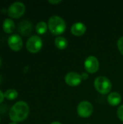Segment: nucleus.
<instances>
[{
    "instance_id": "obj_8",
    "label": "nucleus",
    "mask_w": 123,
    "mask_h": 124,
    "mask_svg": "<svg viewBox=\"0 0 123 124\" xmlns=\"http://www.w3.org/2000/svg\"><path fill=\"white\" fill-rule=\"evenodd\" d=\"M7 43L9 48L13 51H16V52L20 51L22 48V45H23L21 37L17 34L11 35L8 38Z\"/></svg>"
},
{
    "instance_id": "obj_1",
    "label": "nucleus",
    "mask_w": 123,
    "mask_h": 124,
    "mask_svg": "<svg viewBox=\"0 0 123 124\" xmlns=\"http://www.w3.org/2000/svg\"><path fill=\"white\" fill-rule=\"evenodd\" d=\"M30 108L24 101H19L16 102L9 110V118L12 122H22L25 121L29 114Z\"/></svg>"
},
{
    "instance_id": "obj_2",
    "label": "nucleus",
    "mask_w": 123,
    "mask_h": 124,
    "mask_svg": "<svg viewBox=\"0 0 123 124\" xmlns=\"http://www.w3.org/2000/svg\"><path fill=\"white\" fill-rule=\"evenodd\" d=\"M48 28L54 36L62 34L66 30L65 21L59 16L53 15L48 20Z\"/></svg>"
},
{
    "instance_id": "obj_25",
    "label": "nucleus",
    "mask_w": 123,
    "mask_h": 124,
    "mask_svg": "<svg viewBox=\"0 0 123 124\" xmlns=\"http://www.w3.org/2000/svg\"><path fill=\"white\" fill-rule=\"evenodd\" d=\"M1 76H0V83H1Z\"/></svg>"
},
{
    "instance_id": "obj_16",
    "label": "nucleus",
    "mask_w": 123,
    "mask_h": 124,
    "mask_svg": "<svg viewBox=\"0 0 123 124\" xmlns=\"http://www.w3.org/2000/svg\"><path fill=\"white\" fill-rule=\"evenodd\" d=\"M4 97H5L6 99L9 100H15V99L17 97V96H18L17 92L15 89H12L7 90V91L4 93Z\"/></svg>"
},
{
    "instance_id": "obj_22",
    "label": "nucleus",
    "mask_w": 123,
    "mask_h": 124,
    "mask_svg": "<svg viewBox=\"0 0 123 124\" xmlns=\"http://www.w3.org/2000/svg\"><path fill=\"white\" fill-rule=\"evenodd\" d=\"M51 124H62L60 122H59V121H54V122H52Z\"/></svg>"
},
{
    "instance_id": "obj_3",
    "label": "nucleus",
    "mask_w": 123,
    "mask_h": 124,
    "mask_svg": "<svg viewBox=\"0 0 123 124\" xmlns=\"http://www.w3.org/2000/svg\"><path fill=\"white\" fill-rule=\"evenodd\" d=\"M94 86L98 92L101 94H107L112 89V83L105 76H99L94 81Z\"/></svg>"
},
{
    "instance_id": "obj_18",
    "label": "nucleus",
    "mask_w": 123,
    "mask_h": 124,
    "mask_svg": "<svg viewBox=\"0 0 123 124\" xmlns=\"http://www.w3.org/2000/svg\"><path fill=\"white\" fill-rule=\"evenodd\" d=\"M117 116L119 118V119L123 122V105H120L118 109H117Z\"/></svg>"
},
{
    "instance_id": "obj_7",
    "label": "nucleus",
    "mask_w": 123,
    "mask_h": 124,
    "mask_svg": "<svg viewBox=\"0 0 123 124\" xmlns=\"http://www.w3.org/2000/svg\"><path fill=\"white\" fill-rule=\"evenodd\" d=\"M86 70L89 73H95L99 68V62L95 56L88 57L84 62Z\"/></svg>"
},
{
    "instance_id": "obj_6",
    "label": "nucleus",
    "mask_w": 123,
    "mask_h": 124,
    "mask_svg": "<svg viewBox=\"0 0 123 124\" xmlns=\"http://www.w3.org/2000/svg\"><path fill=\"white\" fill-rule=\"evenodd\" d=\"M94 112V107L90 102L82 101L77 107V113L81 118H88Z\"/></svg>"
},
{
    "instance_id": "obj_13",
    "label": "nucleus",
    "mask_w": 123,
    "mask_h": 124,
    "mask_svg": "<svg viewBox=\"0 0 123 124\" xmlns=\"http://www.w3.org/2000/svg\"><path fill=\"white\" fill-rule=\"evenodd\" d=\"M3 31L7 33H12L15 28V24L14 21L10 18H7L4 20L2 24Z\"/></svg>"
},
{
    "instance_id": "obj_17",
    "label": "nucleus",
    "mask_w": 123,
    "mask_h": 124,
    "mask_svg": "<svg viewBox=\"0 0 123 124\" xmlns=\"http://www.w3.org/2000/svg\"><path fill=\"white\" fill-rule=\"evenodd\" d=\"M117 47L120 52L123 55V36L120 37L117 41Z\"/></svg>"
},
{
    "instance_id": "obj_11",
    "label": "nucleus",
    "mask_w": 123,
    "mask_h": 124,
    "mask_svg": "<svg viewBox=\"0 0 123 124\" xmlns=\"http://www.w3.org/2000/svg\"><path fill=\"white\" fill-rule=\"evenodd\" d=\"M70 31L72 34L75 36H81L86 31V26L83 23L77 22L72 25Z\"/></svg>"
},
{
    "instance_id": "obj_21",
    "label": "nucleus",
    "mask_w": 123,
    "mask_h": 124,
    "mask_svg": "<svg viewBox=\"0 0 123 124\" xmlns=\"http://www.w3.org/2000/svg\"><path fill=\"white\" fill-rule=\"evenodd\" d=\"M4 93L0 90V104L4 101Z\"/></svg>"
},
{
    "instance_id": "obj_20",
    "label": "nucleus",
    "mask_w": 123,
    "mask_h": 124,
    "mask_svg": "<svg viewBox=\"0 0 123 124\" xmlns=\"http://www.w3.org/2000/svg\"><path fill=\"white\" fill-rule=\"evenodd\" d=\"M80 76H81L82 80H86L88 78V75L87 73H82V74H80Z\"/></svg>"
},
{
    "instance_id": "obj_9",
    "label": "nucleus",
    "mask_w": 123,
    "mask_h": 124,
    "mask_svg": "<svg viewBox=\"0 0 123 124\" xmlns=\"http://www.w3.org/2000/svg\"><path fill=\"white\" fill-rule=\"evenodd\" d=\"M65 81L70 86H77L82 82L81 76L75 72H70L66 74Z\"/></svg>"
},
{
    "instance_id": "obj_10",
    "label": "nucleus",
    "mask_w": 123,
    "mask_h": 124,
    "mask_svg": "<svg viewBox=\"0 0 123 124\" xmlns=\"http://www.w3.org/2000/svg\"><path fill=\"white\" fill-rule=\"evenodd\" d=\"M33 30V25L32 23L28 20H22L18 25V31L23 36L29 35Z\"/></svg>"
},
{
    "instance_id": "obj_23",
    "label": "nucleus",
    "mask_w": 123,
    "mask_h": 124,
    "mask_svg": "<svg viewBox=\"0 0 123 124\" xmlns=\"http://www.w3.org/2000/svg\"><path fill=\"white\" fill-rule=\"evenodd\" d=\"M9 124H17V123H15V122H12V123H9Z\"/></svg>"
},
{
    "instance_id": "obj_26",
    "label": "nucleus",
    "mask_w": 123,
    "mask_h": 124,
    "mask_svg": "<svg viewBox=\"0 0 123 124\" xmlns=\"http://www.w3.org/2000/svg\"><path fill=\"white\" fill-rule=\"evenodd\" d=\"M0 122H1V118H0Z\"/></svg>"
},
{
    "instance_id": "obj_5",
    "label": "nucleus",
    "mask_w": 123,
    "mask_h": 124,
    "mask_svg": "<svg viewBox=\"0 0 123 124\" xmlns=\"http://www.w3.org/2000/svg\"><path fill=\"white\" fill-rule=\"evenodd\" d=\"M43 46V41L40 36L34 35L30 36L26 42L27 50L33 54L38 52Z\"/></svg>"
},
{
    "instance_id": "obj_24",
    "label": "nucleus",
    "mask_w": 123,
    "mask_h": 124,
    "mask_svg": "<svg viewBox=\"0 0 123 124\" xmlns=\"http://www.w3.org/2000/svg\"><path fill=\"white\" fill-rule=\"evenodd\" d=\"M1 58H0V67H1Z\"/></svg>"
},
{
    "instance_id": "obj_4",
    "label": "nucleus",
    "mask_w": 123,
    "mask_h": 124,
    "mask_svg": "<svg viewBox=\"0 0 123 124\" xmlns=\"http://www.w3.org/2000/svg\"><path fill=\"white\" fill-rule=\"evenodd\" d=\"M25 12V5L20 1L12 3L7 9L8 15L12 18H19L22 17Z\"/></svg>"
},
{
    "instance_id": "obj_15",
    "label": "nucleus",
    "mask_w": 123,
    "mask_h": 124,
    "mask_svg": "<svg viewBox=\"0 0 123 124\" xmlns=\"http://www.w3.org/2000/svg\"><path fill=\"white\" fill-rule=\"evenodd\" d=\"M47 29H49L48 28V24L43 21L38 22L36 25V31L37 33L40 34V35L45 33L47 31Z\"/></svg>"
},
{
    "instance_id": "obj_12",
    "label": "nucleus",
    "mask_w": 123,
    "mask_h": 124,
    "mask_svg": "<svg viewBox=\"0 0 123 124\" xmlns=\"http://www.w3.org/2000/svg\"><path fill=\"white\" fill-rule=\"evenodd\" d=\"M108 103L112 106H117L122 101V97L118 92H111L107 97Z\"/></svg>"
},
{
    "instance_id": "obj_19",
    "label": "nucleus",
    "mask_w": 123,
    "mask_h": 124,
    "mask_svg": "<svg viewBox=\"0 0 123 124\" xmlns=\"http://www.w3.org/2000/svg\"><path fill=\"white\" fill-rule=\"evenodd\" d=\"M48 2L51 4H59L60 2H62V1L61 0H49Z\"/></svg>"
},
{
    "instance_id": "obj_14",
    "label": "nucleus",
    "mask_w": 123,
    "mask_h": 124,
    "mask_svg": "<svg viewBox=\"0 0 123 124\" xmlns=\"http://www.w3.org/2000/svg\"><path fill=\"white\" fill-rule=\"evenodd\" d=\"M54 44H55V46L57 49L62 50V49H65L67 48V46L68 45V41L65 37L59 36L55 39Z\"/></svg>"
}]
</instances>
